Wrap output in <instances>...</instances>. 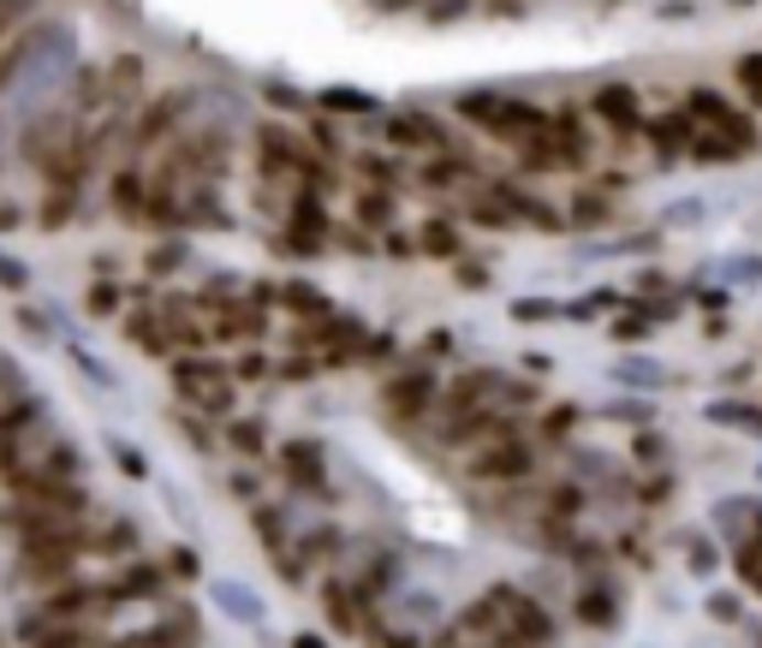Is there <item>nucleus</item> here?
Wrapping results in <instances>:
<instances>
[{
	"label": "nucleus",
	"instance_id": "f257e3e1",
	"mask_svg": "<svg viewBox=\"0 0 762 648\" xmlns=\"http://www.w3.org/2000/svg\"><path fill=\"white\" fill-rule=\"evenodd\" d=\"M459 113H465V120H477L482 131H489V138L512 143V150L536 143L542 131L554 125L542 108H531V101H512V96H465V101H459Z\"/></svg>",
	"mask_w": 762,
	"mask_h": 648
},
{
	"label": "nucleus",
	"instance_id": "f03ea898",
	"mask_svg": "<svg viewBox=\"0 0 762 648\" xmlns=\"http://www.w3.org/2000/svg\"><path fill=\"white\" fill-rule=\"evenodd\" d=\"M78 553H84V536H42V541H24L19 571L31 583H61V578H72Z\"/></svg>",
	"mask_w": 762,
	"mask_h": 648
},
{
	"label": "nucleus",
	"instance_id": "7ed1b4c3",
	"mask_svg": "<svg viewBox=\"0 0 762 648\" xmlns=\"http://www.w3.org/2000/svg\"><path fill=\"white\" fill-rule=\"evenodd\" d=\"M685 113H692V120H703V125H715V131H721V138L732 143V150H751V143H756V125L744 120V113L732 108L727 96H715V90H692V96H685Z\"/></svg>",
	"mask_w": 762,
	"mask_h": 648
},
{
	"label": "nucleus",
	"instance_id": "20e7f679",
	"mask_svg": "<svg viewBox=\"0 0 762 648\" xmlns=\"http://www.w3.org/2000/svg\"><path fill=\"white\" fill-rule=\"evenodd\" d=\"M429 405H435V375L429 370H405L381 387V410H388L393 422H417Z\"/></svg>",
	"mask_w": 762,
	"mask_h": 648
},
{
	"label": "nucleus",
	"instance_id": "39448f33",
	"mask_svg": "<svg viewBox=\"0 0 762 648\" xmlns=\"http://www.w3.org/2000/svg\"><path fill=\"white\" fill-rule=\"evenodd\" d=\"M471 476L477 482H524V476H531V447H524L519 435L494 440V447H482L471 459Z\"/></svg>",
	"mask_w": 762,
	"mask_h": 648
},
{
	"label": "nucleus",
	"instance_id": "423d86ee",
	"mask_svg": "<svg viewBox=\"0 0 762 648\" xmlns=\"http://www.w3.org/2000/svg\"><path fill=\"white\" fill-rule=\"evenodd\" d=\"M173 381H179V393H185L190 405H203V410H227V405H232V381H227V370H209V363H190V358H185Z\"/></svg>",
	"mask_w": 762,
	"mask_h": 648
},
{
	"label": "nucleus",
	"instance_id": "0eeeda50",
	"mask_svg": "<svg viewBox=\"0 0 762 648\" xmlns=\"http://www.w3.org/2000/svg\"><path fill=\"white\" fill-rule=\"evenodd\" d=\"M19 637L31 648H101L90 618H31V625H19Z\"/></svg>",
	"mask_w": 762,
	"mask_h": 648
},
{
	"label": "nucleus",
	"instance_id": "6e6552de",
	"mask_svg": "<svg viewBox=\"0 0 762 648\" xmlns=\"http://www.w3.org/2000/svg\"><path fill=\"white\" fill-rule=\"evenodd\" d=\"M596 120H608L613 131H638L643 125V101L638 90H625V84H608V90H596Z\"/></svg>",
	"mask_w": 762,
	"mask_h": 648
},
{
	"label": "nucleus",
	"instance_id": "1a4fd4ad",
	"mask_svg": "<svg viewBox=\"0 0 762 648\" xmlns=\"http://www.w3.org/2000/svg\"><path fill=\"white\" fill-rule=\"evenodd\" d=\"M393 131V143H400V150H442V125L435 120H423V113H400V120L388 125Z\"/></svg>",
	"mask_w": 762,
	"mask_h": 648
},
{
	"label": "nucleus",
	"instance_id": "9d476101",
	"mask_svg": "<svg viewBox=\"0 0 762 648\" xmlns=\"http://www.w3.org/2000/svg\"><path fill=\"white\" fill-rule=\"evenodd\" d=\"M322 232H328V220H322V209L311 202V190H304V197L292 202V244H298V250H316Z\"/></svg>",
	"mask_w": 762,
	"mask_h": 648
},
{
	"label": "nucleus",
	"instance_id": "9b49d317",
	"mask_svg": "<svg viewBox=\"0 0 762 648\" xmlns=\"http://www.w3.org/2000/svg\"><path fill=\"white\" fill-rule=\"evenodd\" d=\"M179 108H185V96H173V101H155V108L143 113V125H138V143H161V131H173V120H179Z\"/></svg>",
	"mask_w": 762,
	"mask_h": 648
},
{
	"label": "nucleus",
	"instance_id": "f8f14e48",
	"mask_svg": "<svg viewBox=\"0 0 762 648\" xmlns=\"http://www.w3.org/2000/svg\"><path fill=\"white\" fill-rule=\"evenodd\" d=\"M286 464H292V482H298V488H322V452L316 447H286Z\"/></svg>",
	"mask_w": 762,
	"mask_h": 648
},
{
	"label": "nucleus",
	"instance_id": "ddd939ff",
	"mask_svg": "<svg viewBox=\"0 0 762 648\" xmlns=\"http://www.w3.org/2000/svg\"><path fill=\"white\" fill-rule=\"evenodd\" d=\"M732 565H739V578L762 595V518H756V536L739 541V553H732Z\"/></svg>",
	"mask_w": 762,
	"mask_h": 648
},
{
	"label": "nucleus",
	"instance_id": "4468645a",
	"mask_svg": "<svg viewBox=\"0 0 762 648\" xmlns=\"http://www.w3.org/2000/svg\"><path fill=\"white\" fill-rule=\"evenodd\" d=\"M12 452H19V417H0V476L12 470Z\"/></svg>",
	"mask_w": 762,
	"mask_h": 648
},
{
	"label": "nucleus",
	"instance_id": "2eb2a0df",
	"mask_svg": "<svg viewBox=\"0 0 762 648\" xmlns=\"http://www.w3.org/2000/svg\"><path fill=\"white\" fill-rule=\"evenodd\" d=\"M423 232H429V250H442V256H447V250H459V232H453V227H423Z\"/></svg>",
	"mask_w": 762,
	"mask_h": 648
},
{
	"label": "nucleus",
	"instance_id": "dca6fc26",
	"mask_svg": "<svg viewBox=\"0 0 762 648\" xmlns=\"http://www.w3.org/2000/svg\"><path fill=\"white\" fill-rule=\"evenodd\" d=\"M739 78L751 84V96L762 101V54H756V61H744V66H739Z\"/></svg>",
	"mask_w": 762,
	"mask_h": 648
},
{
	"label": "nucleus",
	"instance_id": "f3484780",
	"mask_svg": "<svg viewBox=\"0 0 762 648\" xmlns=\"http://www.w3.org/2000/svg\"><path fill=\"white\" fill-rule=\"evenodd\" d=\"M113 202H126V209H138V179H113Z\"/></svg>",
	"mask_w": 762,
	"mask_h": 648
},
{
	"label": "nucleus",
	"instance_id": "a211bd4d",
	"mask_svg": "<svg viewBox=\"0 0 762 648\" xmlns=\"http://www.w3.org/2000/svg\"><path fill=\"white\" fill-rule=\"evenodd\" d=\"M113 459H120V464H126V476H143V459H138V452H126V447H113Z\"/></svg>",
	"mask_w": 762,
	"mask_h": 648
},
{
	"label": "nucleus",
	"instance_id": "6ab92c4d",
	"mask_svg": "<svg viewBox=\"0 0 762 648\" xmlns=\"http://www.w3.org/2000/svg\"><path fill=\"white\" fill-rule=\"evenodd\" d=\"M257 375H269V363H262V358H244V363H239V381H257Z\"/></svg>",
	"mask_w": 762,
	"mask_h": 648
}]
</instances>
